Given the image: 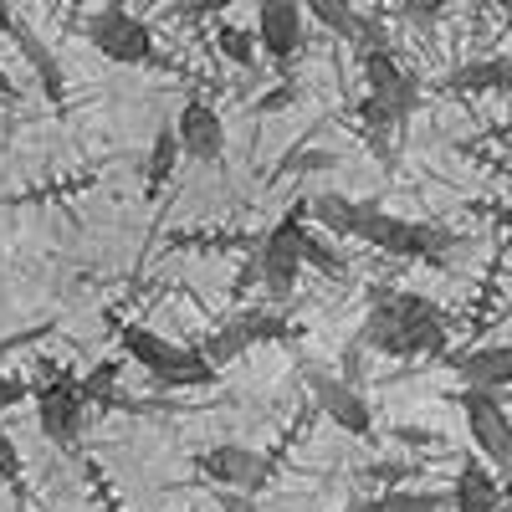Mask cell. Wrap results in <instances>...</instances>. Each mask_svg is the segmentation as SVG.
Here are the masks:
<instances>
[{
    "label": "cell",
    "instance_id": "e575fe53",
    "mask_svg": "<svg viewBox=\"0 0 512 512\" xmlns=\"http://www.w3.org/2000/svg\"><path fill=\"white\" fill-rule=\"evenodd\" d=\"M11 26H16V11H11V0H0V36H11Z\"/></svg>",
    "mask_w": 512,
    "mask_h": 512
},
{
    "label": "cell",
    "instance_id": "e0dca14e",
    "mask_svg": "<svg viewBox=\"0 0 512 512\" xmlns=\"http://www.w3.org/2000/svg\"><path fill=\"white\" fill-rule=\"evenodd\" d=\"M359 72H364V88H369L374 98H390V93H400L405 82H410V72L395 62L390 47H364V52H359Z\"/></svg>",
    "mask_w": 512,
    "mask_h": 512
},
{
    "label": "cell",
    "instance_id": "8fae6325",
    "mask_svg": "<svg viewBox=\"0 0 512 512\" xmlns=\"http://www.w3.org/2000/svg\"><path fill=\"white\" fill-rule=\"evenodd\" d=\"M175 139H180V154H190L200 164H216L226 154V123L210 103H185L180 123H175Z\"/></svg>",
    "mask_w": 512,
    "mask_h": 512
},
{
    "label": "cell",
    "instance_id": "2e32d148",
    "mask_svg": "<svg viewBox=\"0 0 512 512\" xmlns=\"http://www.w3.org/2000/svg\"><path fill=\"white\" fill-rule=\"evenodd\" d=\"M359 210H364V200H349V195H338V190H328V195H313V200H308V216H313L333 241H354Z\"/></svg>",
    "mask_w": 512,
    "mask_h": 512
},
{
    "label": "cell",
    "instance_id": "4316f807",
    "mask_svg": "<svg viewBox=\"0 0 512 512\" xmlns=\"http://www.w3.org/2000/svg\"><path fill=\"white\" fill-rule=\"evenodd\" d=\"M451 6V0H400V11H405V21H415V26H431V21H441V11Z\"/></svg>",
    "mask_w": 512,
    "mask_h": 512
},
{
    "label": "cell",
    "instance_id": "ffe728a7",
    "mask_svg": "<svg viewBox=\"0 0 512 512\" xmlns=\"http://www.w3.org/2000/svg\"><path fill=\"white\" fill-rule=\"evenodd\" d=\"M175 164H180V139H175V128H159L154 134V149H149V169H144V180H149V195H159L169 185V175H175Z\"/></svg>",
    "mask_w": 512,
    "mask_h": 512
},
{
    "label": "cell",
    "instance_id": "5b68a950",
    "mask_svg": "<svg viewBox=\"0 0 512 512\" xmlns=\"http://www.w3.org/2000/svg\"><path fill=\"white\" fill-rule=\"evenodd\" d=\"M88 41L108 57V62H123V67H144L154 62V31L128 11V6H103L88 16Z\"/></svg>",
    "mask_w": 512,
    "mask_h": 512
},
{
    "label": "cell",
    "instance_id": "6da1fadb",
    "mask_svg": "<svg viewBox=\"0 0 512 512\" xmlns=\"http://www.w3.org/2000/svg\"><path fill=\"white\" fill-rule=\"evenodd\" d=\"M446 313L420 292H390L379 287L374 303L364 313L359 344L384 354V359H425V354H446Z\"/></svg>",
    "mask_w": 512,
    "mask_h": 512
},
{
    "label": "cell",
    "instance_id": "603a6c76",
    "mask_svg": "<svg viewBox=\"0 0 512 512\" xmlns=\"http://www.w3.org/2000/svg\"><path fill=\"white\" fill-rule=\"evenodd\" d=\"M246 349H251V338L241 333V323H226V328H216V333L205 338V349H200V354H205L210 364H216V369H226V364H231V359H241Z\"/></svg>",
    "mask_w": 512,
    "mask_h": 512
},
{
    "label": "cell",
    "instance_id": "484cf974",
    "mask_svg": "<svg viewBox=\"0 0 512 512\" xmlns=\"http://www.w3.org/2000/svg\"><path fill=\"white\" fill-rule=\"evenodd\" d=\"M410 477H415V466H405V461H374V466H364V482H374V487H400Z\"/></svg>",
    "mask_w": 512,
    "mask_h": 512
},
{
    "label": "cell",
    "instance_id": "f35d334b",
    "mask_svg": "<svg viewBox=\"0 0 512 512\" xmlns=\"http://www.w3.org/2000/svg\"><path fill=\"white\" fill-rule=\"evenodd\" d=\"M502 226H507V231H512V210H502Z\"/></svg>",
    "mask_w": 512,
    "mask_h": 512
},
{
    "label": "cell",
    "instance_id": "44dd1931",
    "mask_svg": "<svg viewBox=\"0 0 512 512\" xmlns=\"http://www.w3.org/2000/svg\"><path fill=\"white\" fill-rule=\"evenodd\" d=\"M303 16H313L318 26H328L333 36H344V41H354V31H359L354 0H303Z\"/></svg>",
    "mask_w": 512,
    "mask_h": 512
},
{
    "label": "cell",
    "instance_id": "9c48e42d",
    "mask_svg": "<svg viewBox=\"0 0 512 512\" xmlns=\"http://www.w3.org/2000/svg\"><path fill=\"white\" fill-rule=\"evenodd\" d=\"M190 461L200 477H210L216 487H231V492H262V482L272 477V461L251 446H205Z\"/></svg>",
    "mask_w": 512,
    "mask_h": 512
},
{
    "label": "cell",
    "instance_id": "1f68e13d",
    "mask_svg": "<svg viewBox=\"0 0 512 512\" xmlns=\"http://www.w3.org/2000/svg\"><path fill=\"white\" fill-rule=\"evenodd\" d=\"M21 400H26V384L11 379V374H0V410H11V405H21Z\"/></svg>",
    "mask_w": 512,
    "mask_h": 512
},
{
    "label": "cell",
    "instance_id": "836d02e7",
    "mask_svg": "<svg viewBox=\"0 0 512 512\" xmlns=\"http://www.w3.org/2000/svg\"><path fill=\"white\" fill-rule=\"evenodd\" d=\"M16 103H21V93L11 88V77H6V72H0V108H16Z\"/></svg>",
    "mask_w": 512,
    "mask_h": 512
},
{
    "label": "cell",
    "instance_id": "d6a6232c",
    "mask_svg": "<svg viewBox=\"0 0 512 512\" xmlns=\"http://www.w3.org/2000/svg\"><path fill=\"white\" fill-rule=\"evenodd\" d=\"M231 0H180V11L185 16H216V11H226Z\"/></svg>",
    "mask_w": 512,
    "mask_h": 512
},
{
    "label": "cell",
    "instance_id": "277c9868",
    "mask_svg": "<svg viewBox=\"0 0 512 512\" xmlns=\"http://www.w3.org/2000/svg\"><path fill=\"white\" fill-rule=\"evenodd\" d=\"M303 231H308V200L287 210V216L267 231L262 251H256V277H262L267 292L287 297L297 287V277H303Z\"/></svg>",
    "mask_w": 512,
    "mask_h": 512
},
{
    "label": "cell",
    "instance_id": "8992f818",
    "mask_svg": "<svg viewBox=\"0 0 512 512\" xmlns=\"http://www.w3.org/2000/svg\"><path fill=\"white\" fill-rule=\"evenodd\" d=\"M456 405L466 415V431H472L482 461L487 466H512V415L497 400V390H477V384H466Z\"/></svg>",
    "mask_w": 512,
    "mask_h": 512
},
{
    "label": "cell",
    "instance_id": "7402d4cb",
    "mask_svg": "<svg viewBox=\"0 0 512 512\" xmlns=\"http://www.w3.org/2000/svg\"><path fill=\"white\" fill-rule=\"evenodd\" d=\"M303 267H313V272H323V277H349V256L338 251L328 236L303 231Z\"/></svg>",
    "mask_w": 512,
    "mask_h": 512
},
{
    "label": "cell",
    "instance_id": "d590c367",
    "mask_svg": "<svg viewBox=\"0 0 512 512\" xmlns=\"http://www.w3.org/2000/svg\"><path fill=\"white\" fill-rule=\"evenodd\" d=\"M502 502H507V507H512V477H507V482H502Z\"/></svg>",
    "mask_w": 512,
    "mask_h": 512
},
{
    "label": "cell",
    "instance_id": "f1b7e54d",
    "mask_svg": "<svg viewBox=\"0 0 512 512\" xmlns=\"http://www.w3.org/2000/svg\"><path fill=\"white\" fill-rule=\"evenodd\" d=\"M52 333V323H36V328H26V333H11V338H0V359L6 354H16V349H31L36 338H47Z\"/></svg>",
    "mask_w": 512,
    "mask_h": 512
},
{
    "label": "cell",
    "instance_id": "d6986e66",
    "mask_svg": "<svg viewBox=\"0 0 512 512\" xmlns=\"http://www.w3.org/2000/svg\"><path fill=\"white\" fill-rule=\"evenodd\" d=\"M118 379H123V364H118V359H98L88 374H77V390H82V400H88V405L113 410V400H118Z\"/></svg>",
    "mask_w": 512,
    "mask_h": 512
},
{
    "label": "cell",
    "instance_id": "f546056e",
    "mask_svg": "<svg viewBox=\"0 0 512 512\" xmlns=\"http://www.w3.org/2000/svg\"><path fill=\"white\" fill-rule=\"evenodd\" d=\"M0 477L6 482H21V451H16V441L0 431Z\"/></svg>",
    "mask_w": 512,
    "mask_h": 512
},
{
    "label": "cell",
    "instance_id": "ab89813d",
    "mask_svg": "<svg viewBox=\"0 0 512 512\" xmlns=\"http://www.w3.org/2000/svg\"><path fill=\"white\" fill-rule=\"evenodd\" d=\"M502 164H507V180H512V154H507V159H502Z\"/></svg>",
    "mask_w": 512,
    "mask_h": 512
},
{
    "label": "cell",
    "instance_id": "74e56055",
    "mask_svg": "<svg viewBox=\"0 0 512 512\" xmlns=\"http://www.w3.org/2000/svg\"><path fill=\"white\" fill-rule=\"evenodd\" d=\"M349 512H369V507H364V497H354V502H349Z\"/></svg>",
    "mask_w": 512,
    "mask_h": 512
},
{
    "label": "cell",
    "instance_id": "30bf717a",
    "mask_svg": "<svg viewBox=\"0 0 512 512\" xmlns=\"http://www.w3.org/2000/svg\"><path fill=\"white\" fill-rule=\"evenodd\" d=\"M303 47V0H256V52L292 62Z\"/></svg>",
    "mask_w": 512,
    "mask_h": 512
},
{
    "label": "cell",
    "instance_id": "9a60e30c",
    "mask_svg": "<svg viewBox=\"0 0 512 512\" xmlns=\"http://www.w3.org/2000/svg\"><path fill=\"white\" fill-rule=\"evenodd\" d=\"M451 93H512V57H477L446 77Z\"/></svg>",
    "mask_w": 512,
    "mask_h": 512
},
{
    "label": "cell",
    "instance_id": "83f0119b",
    "mask_svg": "<svg viewBox=\"0 0 512 512\" xmlns=\"http://www.w3.org/2000/svg\"><path fill=\"white\" fill-rule=\"evenodd\" d=\"M292 103H297V88H292V82H282V88H272V93L256 98V113H282V108H292Z\"/></svg>",
    "mask_w": 512,
    "mask_h": 512
},
{
    "label": "cell",
    "instance_id": "7c38bea8",
    "mask_svg": "<svg viewBox=\"0 0 512 512\" xmlns=\"http://www.w3.org/2000/svg\"><path fill=\"white\" fill-rule=\"evenodd\" d=\"M446 497H451L456 512H507L502 482L492 477V466H487L482 456H466V461H461V472H456V482H451Z\"/></svg>",
    "mask_w": 512,
    "mask_h": 512
},
{
    "label": "cell",
    "instance_id": "d4e9b609",
    "mask_svg": "<svg viewBox=\"0 0 512 512\" xmlns=\"http://www.w3.org/2000/svg\"><path fill=\"white\" fill-rule=\"evenodd\" d=\"M236 323H241V333L251 338V344H267V338H287V323H282L277 313H241Z\"/></svg>",
    "mask_w": 512,
    "mask_h": 512
},
{
    "label": "cell",
    "instance_id": "7a4b0ae2",
    "mask_svg": "<svg viewBox=\"0 0 512 512\" xmlns=\"http://www.w3.org/2000/svg\"><path fill=\"white\" fill-rule=\"evenodd\" d=\"M118 344L123 354L134 359L139 369H149L159 384H169V390H205V384H216L221 369L210 364L200 349H185V344H169V338H159L154 328H118Z\"/></svg>",
    "mask_w": 512,
    "mask_h": 512
},
{
    "label": "cell",
    "instance_id": "52a82bcc",
    "mask_svg": "<svg viewBox=\"0 0 512 512\" xmlns=\"http://www.w3.org/2000/svg\"><path fill=\"white\" fill-rule=\"evenodd\" d=\"M82 415H88V400L77 390V374L57 369L52 379H41L36 390V425L52 446H72L82 436Z\"/></svg>",
    "mask_w": 512,
    "mask_h": 512
},
{
    "label": "cell",
    "instance_id": "5bb4252c",
    "mask_svg": "<svg viewBox=\"0 0 512 512\" xmlns=\"http://www.w3.org/2000/svg\"><path fill=\"white\" fill-rule=\"evenodd\" d=\"M11 41H16V52L26 57V67L36 72V82H41V93H47V103H67V77H62V62H57V52L41 41L21 16H16V26H11Z\"/></svg>",
    "mask_w": 512,
    "mask_h": 512
},
{
    "label": "cell",
    "instance_id": "4fadbf2b",
    "mask_svg": "<svg viewBox=\"0 0 512 512\" xmlns=\"http://www.w3.org/2000/svg\"><path fill=\"white\" fill-rule=\"evenodd\" d=\"M446 364L456 369L461 384H477V390H502V384H512V344L461 349V354H446Z\"/></svg>",
    "mask_w": 512,
    "mask_h": 512
},
{
    "label": "cell",
    "instance_id": "ac0fdd59",
    "mask_svg": "<svg viewBox=\"0 0 512 512\" xmlns=\"http://www.w3.org/2000/svg\"><path fill=\"white\" fill-rule=\"evenodd\" d=\"M369 512H446L451 497L446 492H415V487H379V497H364Z\"/></svg>",
    "mask_w": 512,
    "mask_h": 512
},
{
    "label": "cell",
    "instance_id": "60d3db41",
    "mask_svg": "<svg viewBox=\"0 0 512 512\" xmlns=\"http://www.w3.org/2000/svg\"><path fill=\"white\" fill-rule=\"evenodd\" d=\"M113 6H123V0H113Z\"/></svg>",
    "mask_w": 512,
    "mask_h": 512
},
{
    "label": "cell",
    "instance_id": "8d00e7d4",
    "mask_svg": "<svg viewBox=\"0 0 512 512\" xmlns=\"http://www.w3.org/2000/svg\"><path fill=\"white\" fill-rule=\"evenodd\" d=\"M502 11H507V36H512V0H502Z\"/></svg>",
    "mask_w": 512,
    "mask_h": 512
},
{
    "label": "cell",
    "instance_id": "cb8c5ba5",
    "mask_svg": "<svg viewBox=\"0 0 512 512\" xmlns=\"http://www.w3.org/2000/svg\"><path fill=\"white\" fill-rule=\"evenodd\" d=\"M216 47H221L226 62H236V67H256V36H251V31H241V26H221V31H216Z\"/></svg>",
    "mask_w": 512,
    "mask_h": 512
},
{
    "label": "cell",
    "instance_id": "ba28073f",
    "mask_svg": "<svg viewBox=\"0 0 512 512\" xmlns=\"http://www.w3.org/2000/svg\"><path fill=\"white\" fill-rule=\"evenodd\" d=\"M303 379H308V390H313V405L338 425V431H349V436H374V410H369V400L354 390L349 379H338V374H328L323 364H303Z\"/></svg>",
    "mask_w": 512,
    "mask_h": 512
},
{
    "label": "cell",
    "instance_id": "3957f363",
    "mask_svg": "<svg viewBox=\"0 0 512 512\" xmlns=\"http://www.w3.org/2000/svg\"><path fill=\"white\" fill-rule=\"evenodd\" d=\"M354 241H364V246H374L384 256H415V262H446V251L456 246V236L446 226L390 216V210L374 205V200H364V210H359Z\"/></svg>",
    "mask_w": 512,
    "mask_h": 512
},
{
    "label": "cell",
    "instance_id": "4dcf8cb0",
    "mask_svg": "<svg viewBox=\"0 0 512 512\" xmlns=\"http://www.w3.org/2000/svg\"><path fill=\"white\" fill-rule=\"evenodd\" d=\"M395 441L400 446H436L441 436L436 431H420V425H395Z\"/></svg>",
    "mask_w": 512,
    "mask_h": 512
}]
</instances>
